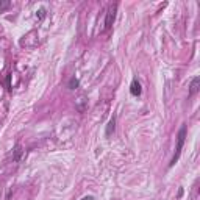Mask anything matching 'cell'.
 Returning a JSON list of instances; mask_svg holds the SVG:
<instances>
[{"label":"cell","instance_id":"9","mask_svg":"<svg viewBox=\"0 0 200 200\" xmlns=\"http://www.w3.org/2000/svg\"><path fill=\"white\" fill-rule=\"evenodd\" d=\"M44 17H45V10L41 8V10H39V20H42Z\"/></svg>","mask_w":200,"mask_h":200},{"label":"cell","instance_id":"3","mask_svg":"<svg viewBox=\"0 0 200 200\" xmlns=\"http://www.w3.org/2000/svg\"><path fill=\"white\" fill-rule=\"evenodd\" d=\"M130 92H131V95H135V97L141 95L142 89H141V83H139L138 80H133V81H131V85H130Z\"/></svg>","mask_w":200,"mask_h":200},{"label":"cell","instance_id":"7","mask_svg":"<svg viewBox=\"0 0 200 200\" xmlns=\"http://www.w3.org/2000/svg\"><path fill=\"white\" fill-rule=\"evenodd\" d=\"M78 85H80V83H78L77 78H70V81H69V88H70V89H77Z\"/></svg>","mask_w":200,"mask_h":200},{"label":"cell","instance_id":"2","mask_svg":"<svg viewBox=\"0 0 200 200\" xmlns=\"http://www.w3.org/2000/svg\"><path fill=\"white\" fill-rule=\"evenodd\" d=\"M116 10H117L116 5L110 6V10H108V13H106V19H105V30H110V28H111V25H113V22H114V19H116Z\"/></svg>","mask_w":200,"mask_h":200},{"label":"cell","instance_id":"8","mask_svg":"<svg viewBox=\"0 0 200 200\" xmlns=\"http://www.w3.org/2000/svg\"><path fill=\"white\" fill-rule=\"evenodd\" d=\"M10 5H11L10 2H0V11H5Z\"/></svg>","mask_w":200,"mask_h":200},{"label":"cell","instance_id":"5","mask_svg":"<svg viewBox=\"0 0 200 200\" xmlns=\"http://www.w3.org/2000/svg\"><path fill=\"white\" fill-rule=\"evenodd\" d=\"M22 156H23V148H22V145L17 144V145L14 147V150H13V160H14V161H20Z\"/></svg>","mask_w":200,"mask_h":200},{"label":"cell","instance_id":"6","mask_svg":"<svg viewBox=\"0 0 200 200\" xmlns=\"http://www.w3.org/2000/svg\"><path fill=\"white\" fill-rule=\"evenodd\" d=\"M114 128H116V117L113 116L111 120H110L108 125H106V131H105V135H106V136H111V133H114Z\"/></svg>","mask_w":200,"mask_h":200},{"label":"cell","instance_id":"4","mask_svg":"<svg viewBox=\"0 0 200 200\" xmlns=\"http://www.w3.org/2000/svg\"><path fill=\"white\" fill-rule=\"evenodd\" d=\"M198 86H200V78H198V77L192 78L191 86H189V95H191V97H192V95H195V94L198 92Z\"/></svg>","mask_w":200,"mask_h":200},{"label":"cell","instance_id":"10","mask_svg":"<svg viewBox=\"0 0 200 200\" xmlns=\"http://www.w3.org/2000/svg\"><path fill=\"white\" fill-rule=\"evenodd\" d=\"M81 200H94V197H92V195H86V197H83Z\"/></svg>","mask_w":200,"mask_h":200},{"label":"cell","instance_id":"1","mask_svg":"<svg viewBox=\"0 0 200 200\" xmlns=\"http://www.w3.org/2000/svg\"><path fill=\"white\" fill-rule=\"evenodd\" d=\"M185 138H186V127H185V125H181V128L178 131V136H177V147H175V152H173V156H172L170 163H169V167H172L175 163L178 161V158L181 155V148L185 145Z\"/></svg>","mask_w":200,"mask_h":200}]
</instances>
